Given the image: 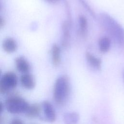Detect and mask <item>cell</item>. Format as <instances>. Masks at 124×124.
Instances as JSON below:
<instances>
[{"label": "cell", "mask_w": 124, "mask_h": 124, "mask_svg": "<svg viewBox=\"0 0 124 124\" xmlns=\"http://www.w3.org/2000/svg\"><path fill=\"white\" fill-rule=\"evenodd\" d=\"M41 107L38 104H34L31 106L29 105L25 112V114L27 116L31 118L39 116L41 112Z\"/></svg>", "instance_id": "cell-14"}, {"label": "cell", "mask_w": 124, "mask_h": 124, "mask_svg": "<svg viewBox=\"0 0 124 124\" xmlns=\"http://www.w3.org/2000/svg\"><path fill=\"white\" fill-rule=\"evenodd\" d=\"M71 23L68 21H66L63 22L62 28V46L63 47H67L70 45V28Z\"/></svg>", "instance_id": "cell-6"}, {"label": "cell", "mask_w": 124, "mask_h": 124, "mask_svg": "<svg viewBox=\"0 0 124 124\" xmlns=\"http://www.w3.org/2000/svg\"><path fill=\"white\" fill-rule=\"evenodd\" d=\"M29 105L23 98L15 96L8 98L5 102L8 111L13 114L25 112Z\"/></svg>", "instance_id": "cell-3"}, {"label": "cell", "mask_w": 124, "mask_h": 124, "mask_svg": "<svg viewBox=\"0 0 124 124\" xmlns=\"http://www.w3.org/2000/svg\"><path fill=\"white\" fill-rule=\"evenodd\" d=\"M111 41L109 38L107 37H103L101 38L98 42V46L100 50L103 53L107 52L110 46Z\"/></svg>", "instance_id": "cell-15"}, {"label": "cell", "mask_w": 124, "mask_h": 124, "mask_svg": "<svg viewBox=\"0 0 124 124\" xmlns=\"http://www.w3.org/2000/svg\"><path fill=\"white\" fill-rule=\"evenodd\" d=\"M15 64L17 70L21 73H27L30 71V64L24 57H16L15 59Z\"/></svg>", "instance_id": "cell-7"}, {"label": "cell", "mask_w": 124, "mask_h": 124, "mask_svg": "<svg viewBox=\"0 0 124 124\" xmlns=\"http://www.w3.org/2000/svg\"><path fill=\"white\" fill-rule=\"evenodd\" d=\"M85 57L87 62L91 67L97 70L101 69L102 62L99 58L95 57L89 52L86 53Z\"/></svg>", "instance_id": "cell-10"}, {"label": "cell", "mask_w": 124, "mask_h": 124, "mask_svg": "<svg viewBox=\"0 0 124 124\" xmlns=\"http://www.w3.org/2000/svg\"><path fill=\"white\" fill-rule=\"evenodd\" d=\"M78 21L80 34L82 37L85 38L87 36L88 30L87 20L84 16L80 15L78 17Z\"/></svg>", "instance_id": "cell-12"}, {"label": "cell", "mask_w": 124, "mask_h": 124, "mask_svg": "<svg viewBox=\"0 0 124 124\" xmlns=\"http://www.w3.org/2000/svg\"><path fill=\"white\" fill-rule=\"evenodd\" d=\"M17 47V43L12 38H7L2 43V48L7 53H11L15 52L16 50Z\"/></svg>", "instance_id": "cell-9"}, {"label": "cell", "mask_w": 124, "mask_h": 124, "mask_svg": "<svg viewBox=\"0 0 124 124\" xmlns=\"http://www.w3.org/2000/svg\"><path fill=\"white\" fill-rule=\"evenodd\" d=\"M45 0L47 1V2H50V3H55V2H57L59 1H60V0Z\"/></svg>", "instance_id": "cell-20"}, {"label": "cell", "mask_w": 124, "mask_h": 124, "mask_svg": "<svg viewBox=\"0 0 124 124\" xmlns=\"http://www.w3.org/2000/svg\"><path fill=\"white\" fill-rule=\"evenodd\" d=\"M81 2V3L83 4V5L86 8V9L88 11V12L92 15V16L93 17H94V14L93 13V12L92 10V9H91L90 7H89V6H88V5H87V3L84 1V0H79Z\"/></svg>", "instance_id": "cell-16"}, {"label": "cell", "mask_w": 124, "mask_h": 124, "mask_svg": "<svg viewBox=\"0 0 124 124\" xmlns=\"http://www.w3.org/2000/svg\"><path fill=\"white\" fill-rule=\"evenodd\" d=\"M21 85L26 89L31 90L34 88L35 85L34 77L29 73L23 74L20 77Z\"/></svg>", "instance_id": "cell-8"}, {"label": "cell", "mask_w": 124, "mask_h": 124, "mask_svg": "<svg viewBox=\"0 0 124 124\" xmlns=\"http://www.w3.org/2000/svg\"><path fill=\"white\" fill-rule=\"evenodd\" d=\"M3 109V105L2 103L0 101V113H1Z\"/></svg>", "instance_id": "cell-19"}, {"label": "cell", "mask_w": 124, "mask_h": 124, "mask_svg": "<svg viewBox=\"0 0 124 124\" xmlns=\"http://www.w3.org/2000/svg\"><path fill=\"white\" fill-rule=\"evenodd\" d=\"M45 119L48 122L53 123L56 120V115L52 104L47 101H44L42 104Z\"/></svg>", "instance_id": "cell-5"}, {"label": "cell", "mask_w": 124, "mask_h": 124, "mask_svg": "<svg viewBox=\"0 0 124 124\" xmlns=\"http://www.w3.org/2000/svg\"><path fill=\"white\" fill-rule=\"evenodd\" d=\"M10 124H24L23 122L18 118H15L13 119L10 123Z\"/></svg>", "instance_id": "cell-17"}, {"label": "cell", "mask_w": 124, "mask_h": 124, "mask_svg": "<svg viewBox=\"0 0 124 124\" xmlns=\"http://www.w3.org/2000/svg\"><path fill=\"white\" fill-rule=\"evenodd\" d=\"M70 93L68 78L65 76L59 77L56 80L53 92L54 99L58 104H63L67 100Z\"/></svg>", "instance_id": "cell-2"}, {"label": "cell", "mask_w": 124, "mask_h": 124, "mask_svg": "<svg viewBox=\"0 0 124 124\" xmlns=\"http://www.w3.org/2000/svg\"><path fill=\"white\" fill-rule=\"evenodd\" d=\"M17 83V78L13 72H8L2 76L0 79V93H7L15 88Z\"/></svg>", "instance_id": "cell-4"}, {"label": "cell", "mask_w": 124, "mask_h": 124, "mask_svg": "<svg viewBox=\"0 0 124 124\" xmlns=\"http://www.w3.org/2000/svg\"><path fill=\"white\" fill-rule=\"evenodd\" d=\"M79 116L76 112H67L63 115V121L65 124H78Z\"/></svg>", "instance_id": "cell-11"}, {"label": "cell", "mask_w": 124, "mask_h": 124, "mask_svg": "<svg viewBox=\"0 0 124 124\" xmlns=\"http://www.w3.org/2000/svg\"><path fill=\"white\" fill-rule=\"evenodd\" d=\"M99 22L104 30L120 46L124 48V29L112 16L105 13L99 16Z\"/></svg>", "instance_id": "cell-1"}, {"label": "cell", "mask_w": 124, "mask_h": 124, "mask_svg": "<svg viewBox=\"0 0 124 124\" xmlns=\"http://www.w3.org/2000/svg\"></svg>", "instance_id": "cell-23"}, {"label": "cell", "mask_w": 124, "mask_h": 124, "mask_svg": "<svg viewBox=\"0 0 124 124\" xmlns=\"http://www.w3.org/2000/svg\"><path fill=\"white\" fill-rule=\"evenodd\" d=\"M1 9V4H0V10Z\"/></svg>", "instance_id": "cell-21"}, {"label": "cell", "mask_w": 124, "mask_h": 124, "mask_svg": "<svg viewBox=\"0 0 124 124\" xmlns=\"http://www.w3.org/2000/svg\"><path fill=\"white\" fill-rule=\"evenodd\" d=\"M52 61L53 65L55 66H58L61 62V49L59 46L54 44L51 49Z\"/></svg>", "instance_id": "cell-13"}, {"label": "cell", "mask_w": 124, "mask_h": 124, "mask_svg": "<svg viewBox=\"0 0 124 124\" xmlns=\"http://www.w3.org/2000/svg\"><path fill=\"white\" fill-rule=\"evenodd\" d=\"M1 70L0 69V76H1Z\"/></svg>", "instance_id": "cell-22"}, {"label": "cell", "mask_w": 124, "mask_h": 124, "mask_svg": "<svg viewBox=\"0 0 124 124\" xmlns=\"http://www.w3.org/2000/svg\"><path fill=\"white\" fill-rule=\"evenodd\" d=\"M4 24H5L4 19L1 16H0V29L2 28L4 26Z\"/></svg>", "instance_id": "cell-18"}]
</instances>
